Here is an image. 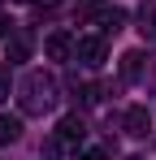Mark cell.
Listing matches in <instances>:
<instances>
[{
  "mask_svg": "<svg viewBox=\"0 0 156 160\" xmlns=\"http://www.w3.org/2000/svg\"><path fill=\"white\" fill-rule=\"evenodd\" d=\"M26 56H30V39H26V35H13V39H9V65H13V61H26Z\"/></svg>",
  "mask_w": 156,
  "mask_h": 160,
  "instance_id": "9c48e42d",
  "label": "cell"
},
{
  "mask_svg": "<svg viewBox=\"0 0 156 160\" xmlns=\"http://www.w3.org/2000/svg\"><path fill=\"white\" fill-rule=\"evenodd\" d=\"M126 18H130L126 9H117V4H113V9H100V13H96V26H100L104 35H117V30L126 26Z\"/></svg>",
  "mask_w": 156,
  "mask_h": 160,
  "instance_id": "5b68a950",
  "label": "cell"
},
{
  "mask_svg": "<svg viewBox=\"0 0 156 160\" xmlns=\"http://www.w3.org/2000/svg\"><path fill=\"white\" fill-rule=\"evenodd\" d=\"M44 52H48V61H65V56L74 52V39H70L65 30H56V35H48V43H44Z\"/></svg>",
  "mask_w": 156,
  "mask_h": 160,
  "instance_id": "8992f818",
  "label": "cell"
},
{
  "mask_svg": "<svg viewBox=\"0 0 156 160\" xmlns=\"http://www.w3.org/2000/svg\"><path fill=\"white\" fill-rule=\"evenodd\" d=\"M130 160H139V156H130Z\"/></svg>",
  "mask_w": 156,
  "mask_h": 160,
  "instance_id": "9a60e30c",
  "label": "cell"
},
{
  "mask_svg": "<svg viewBox=\"0 0 156 160\" xmlns=\"http://www.w3.org/2000/svg\"><path fill=\"white\" fill-rule=\"evenodd\" d=\"M139 22H143V35H148V39H156V0H148V4H143V13H139Z\"/></svg>",
  "mask_w": 156,
  "mask_h": 160,
  "instance_id": "30bf717a",
  "label": "cell"
},
{
  "mask_svg": "<svg viewBox=\"0 0 156 160\" xmlns=\"http://www.w3.org/2000/svg\"><path fill=\"white\" fill-rule=\"evenodd\" d=\"M74 160H104L100 147H82V152H74Z\"/></svg>",
  "mask_w": 156,
  "mask_h": 160,
  "instance_id": "7c38bea8",
  "label": "cell"
},
{
  "mask_svg": "<svg viewBox=\"0 0 156 160\" xmlns=\"http://www.w3.org/2000/svg\"><path fill=\"white\" fill-rule=\"evenodd\" d=\"M74 56L87 65V69H100V65H104V56H108V48H104V39H100V35H87V39H78V43H74Z\"/></svg>",
  "mask_w": 156,
  "mask_h": 160,
  "instance_id": "3957f363",
  "label": "cell"
},
{
  "mask_svg": "<svg viewBox=\"0 0 156 160\" xmlns=\"http://www.w3.org/2000/svg\"><path fill=\"white\" fill-rule=\"evenodd\" d=\"M126 134L130 138H148V130H152V117H148V108H126Z\"/></svg>",
  "mask_w": 156,
  "mask_h": 160,
  "instance_id": "277c9868",
  "label": "cell"
},
{
  "mask_svg": "<svg viewBox=\"0 0 156 160\" xmlns=\"http://www.w3.org/2000/svg\"><path fill=\"white\" fill-rule=\"evenodd\" d=\"M22 138V117H0V147Z\"/></svg>",
  "mask_w": 156,
  "mask_h": 160,
  "instance_id": "ba28073f",
  "label": "cell"
},
{
  "mask_svg": "<svg viewBox=\"0 0 156 160\" xmlns=\"http://www.w3.org/2000/svg\"><path fill=\"white\" fill-rule=\"evenodd\" d=\"M143 69H148V56L139 52V48L122 56V78H126V82H139V78H143Z\"/></svg>",
  "mask_w": 156,
  "mask_h": 160,
  "instance_id": "52a82bcc",
  "label": "cell"
},
{
  "mask_svg": "<svg viewBox=\"0 0 156 160\" xmlns=\"http://www.w3.org/2000/svg\"><path fill=\"white\" fill-rule=\"evenodd\" d=\"M18 4H30V0H18Z\"/></svg>",
  "mask_w": 156,
  "mask_h": 160,
  "instance_id": "5bb4252c",
  "label": "cell"
},
{
  "mask_svg": "<svg viewBox=\"0 0 156 160\" xmlns=\"http://www.w3.org/2000/svg\"><path fill=\"white\" fill-rule=\"evenodd\" d=\"M18 104H22V112H48L52 104H56V78L52 74H44V69H30L22 82H18Z\"/></svg>",
  "mask_w": 156,
  "mask_h": 160,
  "instance_id": "6da1fadb",
  "label": "cell"
},
{
  "mask_svg": "<svg viewBox=\"0 0 156 160\" xmlns=\"http://www.w3.org/2000/svg\"><path fill=\"white\" fill-rule=\"evenodd\" d=\"M9 87H13V74H9V65L0 61V104L9 100Z\"/></svg>",
  "mask_w": 156,
  "mask_h": 160,
  "instance_id": "8fae6325",
  "label": "cell"
},
{
  "mask_svg": "<svg viewBox=\"0 0 156 160\" xmlns=\"http://www.w3.org/2000/svg\"><path fill=\"white\" fill-rule=\"evenodd\" d=\"M9 30H13V22H9V18L0 13V39H9Z\"/></svg>",
  "mask_w": 156,
  "mask_h": 160,
  "instance_id": "4fadbf2b",
  "label": "cell"
},
{
  "mask_svg": "<svg viewBox=\"0 0 156 160\" xmlns=\"http://www.w3.org/2000/svg\"><path fill=\"white\" fill-rule=\"evenodd\" d=\"M82 138H87V121H82V117H78V112H70V117H61V121H56V138H52V143H56V147H82Z\"/></svg>",
  "mask_w": 156,
  "mask_h": 160,
  "instance_id": "7a4b0ae2",
  "label": "cell"
}]
</instances>
